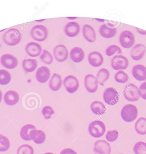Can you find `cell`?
I'll return each instance as SVG.
<instances>
[{
  "label": "cell",
  "instance_id": "cell-1",
  "mask_svg": "<svg viewBox=\"0 0 146 154\" xmlns=\"http://www.w3.org/2000/svg\"><path fill=\"white\" fill-rule=\"evenodd\" d=\"M2 39L8 45L16 46L21 41V34L17 29L11 28L4 33Z\"/></svg>",
  "mask_w": 146,
  "mask_h": 154
},
{
  "label": "cell",
  "instance_id": "cell-2",
  "mask_svg": "<svg viewBox=\"0 0 146 154\" xmlns=\"http://www.w3.org/2000/svg\"><path fill=\"white\" fill-rule=\"evenodd\" d=\"M138 109L136 106L132 104L125 105L122 109L121 116L126 122L134 121L138 117Z\"/></svg>",
  "mask_w": 146,
  "mask_h": 154
},
{
  "label": "cell",
  "instance_id": "cell-3",
  "mask_svg": "<svg viewBox=\"0 0 146 154\" xmlns=\"http://www.w3.org/2000/svg\"><path fill=\"white\" fill-rule=\"evenodd\" d=\"M106 130V127L103 122L100 120L92 122L89 124L88 131L92 137L99 138L103 136Z\"/></svg>",
  "mask_w": 146,
  "mask_h": 154
},
{
  "label": "cell",
  "instance_id": "cell-4",
  "mask_svg": "<svg viewBox=\"0 0 146 154\" xmlns=\"http://www.w3.org/2000/svg\"><path fill=\"white\" fill-rule=\"evenodd\" d=\"M124 98L129 102H135L140 99L138 88L133 83L127 84L123 90Z\"/></svg>",
  "mask_w": 146,
  "mask_h": 154
},
{
  "label": "cell",
  "instance_id": "cell-5",
  "mask_svg": "<svg viewBox=\"0 0 146 154\" xmlns=\"http://www.w3.org/2000/svg\"><path fill=\"white\" fill-rule=\"evenodd\" d=\"M30 35L34 40L38 42H43L47 38L48 31L45 26L36 25L32 28L30 31Z\"/></svg>",
  "mask_w": 146,
  "mask_h": 154
},
{
  "label": "cell",
  "instance_id": "cell-6",
  "mask_svg": "<svg viewBox=\"0 0 146 154\" xmlns=\"http://www.w3.org/2000/svg\"><path fill=\"white\" fill-rule=\"evenodd\" d=\"M119 40L122 47L129 48L134 45L135 41V36L131 31L124 30L120 35Z\"/></svg>",
  "mask_w": 146,
  "mask_h": 154
},
{
  "label": "cell",
  "instance_id": "cell-7",
  "mask_svg": "<svg viewBox=\"0 0 146 154\" xmlns=\"http://www.w3.org/2000/svg\"><path fill=\"white\" fill-rule=\"evenodd\" d=\"M103 99L108 105H115L119 101V93L113 87H109L105 89L104 92Z\"/></svg>",
  "mask_w": 146,
  "mask_h": 154
},
{
  "label": "cell",
  "instance_id": "cell-8",
  "mask_svg": "<svg viewBox=\"0 0 146 154\" xmlns=\"http://www.w3.org/2000/svg\"><path fill=\"white\" fill-rule=\"evenodd\" d=\"M129 64L128 58L122 55L113 57L111 62L112 67L115 70H125L128 67Z\"/></svg>",
  "mask_w": 146,
  "mask_h": 154
},
{
  "label": "cell",
  "instance_id": "cell-9",
  "mask_svg": "<svg viewBox=\"0 0 146 154\" xmlns=\"http://www.w3.org/2000/svg\"><path fill=\"white\" fill-rule=\"evenodd\" d=\"M64 84L67 91L70 93H73L77 91L79 86V82L76 77L69 75L66 77L64 80Z\"/></svg>",
  "mask_w": 146,
  "mask_h": 154
},
{
  "label": "cell",
  "instance_id": "cell-10",
  "mask_svg": "<svg viewBox=\"0 0 146 154\" xmlns=\"http://www.w3.org/2000/svg\"><path fill=\"white\" fill-rule=\"evenodd\" d=\"M93 151L95 154H110V145L106 140H97L95 143Z\"/></svg>",
  "mask_w": 146,
  "mask_h": 154
},
{
  "label": "cell",
  "instance_id": "cell-11",
  "mask_svg": "<svg viewBox=\"0 0 146 154\" xmlns=\"http://www.w3.org/2000/svg\"><path fill=\"white\" fill-rule=\"evenodd\" d=\"M0 62L2 65L7 69H14L18 65L17 58L10 54L3 55L0 58Z\"/></svg>",
  "mask_w": 146,
  "mask_h": 154
},
{
  "label": "cell",
  "instance_id": "cell-12",
  "mask_svg": "<svg viewBox=\"0 0 146 154\" xmlns=\"http://www.w3.org/2000/svg\"><path fill=\"white\" fill-rule=\"evenodd\" d=\"M54 54L55 58L57 62L62 63L64 62L68 57V50L64 45L56 46L54 48Z\"/></svg>",
  "mask_w": 146,
  "mask_h": 154
},
{
  "label": "cell",
  "instance_id": "cell-13",
  "mask_svg": "<svg viewBox=\"0 0 146 154\" xmlns=\"http://www.w3.org/2000/svg\"><path fill=\"white\" fill-rule=\"evenodd\" d=\"M84 84L88 92H95L98 89V84L96 82V77L93 75L88 74L85 76Z\"/></svg>",
  "mask_w": 146,
  "mask_h": 154
},
{
  "label": "cell",
  "instance_id": "cell-14",
  "mask_svg": "<svg viewBox=\"0 0 146 154\" xmlns=\"http://www.w3.org/2000/svg\"><path fill=\"white\" fill-rule=\"evenodd\" d=\"M146 52V48L144 45L142 44H137L132 49L131 57L135 61H139L143 57Z\"/></svg>",
  "mask_w": 146,
  "mask_h": 154
},
{
  "label": "cell",
  "instance_id": "cell-15",
  "mask_svg": "<svg viewBox=\"0 0 146 154\" xmlns=\"http://www.w3.org/2000/svg\"><path fill=\"white\" fill-rule=\"evenodd\" d=\"M132 75L138 81H144L146 80V67L142 64L135 65L132 67Z\"/></svg>",
  "mask_w": 146,
  "mask_h": 154
},
{
  "label": "cell",
  "instance_id": "cell-16",
  "mask_svg": "<svg viewBox=\"0 0 146 154\" xmlns=\"http://www.w3.org/2000/svg\"><path fill=\"white\" fill-rule=\"evenodd\" d=\"M51 72L48 67L42 66L38 69L36 76L37 80L40 83L46 82L50 78Z\"/></svg>",
  "mask_w": 146,
  "mask_h": 154
},
{
  "label": "cell",
  "instance_id": "cell-17",
  "mask_svg": "<svg viewBox=\"0 0 146 154\" xmlns=\"http://www.w3.org/2000/svg\"><path fill=\"white\" fill-rule=\"evenodd\" d=\"M26 52L30 56L36 57L41 54L42 52V47L37 43L30 42L26 46Z\"/></svg>",
  "mask_w": 146,
  "mask_h": 154
},
{
  "label": "cell",
  "instance_id": "cell-18",
  "mask_svg": "<svg viewBox=\"0 0 146 154\" xmlns=\"http://www.w3.org/2000/svg\"><path fill=\"white\" fill-rule=\"evenodd\" d=\"M80 31V26L76 22H69L65 26V33L69 37L76 36L79 34Z\"/></svg>",
  "mask_w": 146,
  "mask_h": 154
},
{
  "label": "cell",
  "instance_id": "cell-19",
  "mask_svg": "<svg viewBox=\"0 0 146 154\" xmlns=\"http://www.w3.org/2000/svg\"><path fill=\"white\" fill-rule=\"evenodd\" d=\"M88 61L91 65L94 67H99L102 65L104 62L102 55L97 51H93L88 56Z\"/></svg>",
  "mask_w": 146,
  "mask_h": 154
},
{
  "label": "cell",
  "instance_id": "cell-20",
  "mask_svg": "<svg viewBox=\"0 0 146 154\" xmlns=\"http://www.w3.org/2000/svg\"><path fill=\"white\" fill-rule=\"evenodd\" d=\"M19 99L18 94L14 91H8L4 94V102L9 106L16 105L18 102Z\"/></svg>",
  "mask_w": 146,
  "mask_h": 154
},
{
  "label": "cell",
  "instance_id": "cell-21",
  "mask_svg": "<svg viewBox=\"0 0 146 154\" xmlns=\"http://www.w3.org/2000/svg\"><path fill=\"white\" fill-rule=\"evenodd\" d=\"M82 33L85 38L88 42L93 43L96 40V33L95 30L90 25L86 24L83 26Z\"/></svg>",
  "mask_w": 146,
  "mask_h": 154
},
{
  "label": "cell",
  "instance_id": "cell-22",
  "mask_svg": "<svg viewBox=\"0 0 146 154\" xmlns=\"http://www.w3.org/2000/svg\"><path fill=\"white\" fill-rule=\"evenodd\" d=\"M70 57L73 62L76 63H81L85 57V53L80 47H74L70 52Z\"/></svg>",
  "mask_w": 146,
  "mask_h": 154
},
{
  "label": "cell",
  "instance_id": "cell-23",
  "mask_svg": "<svg viewBox=\"0 0 146 154\" xmlns=\"http://www.w3.org/2000/svg\"><path fill=\"white\" fill-rule=\"evenodd\" d=\"M100 34L103 37L106 38H110L113 37L117 33V29L116 28H110L104 24L101 26L99 29Z\"/></svg>",
  "mask_w": 146,
  "mask_h": 154
},
{
  "label": "cell",
  "instance_id": "cell-24",
  "mask_svg": "<svg viewBox=\"0 0 146 154\" xmlns=\"http://www.w3.org/2000/svg\"><path fill=\"white\" fill-rule=\"evenodd\" d=\"M30 138L35 143L41 144L45 142L46 135L43 131L35 129L31 131L30 134Z\"/></svg>",
  "mask_w": 146,
  "mask_h": 154
},
{
  "label": "cell",
  "instance_id": "cell-25",
  "mask_svg": "<svg viewBox=\"0 0 146 154\" xmlns=\"http://www.w3.org/2000/svg\"><path fill=\"white\" fill-rule=\"evenodd\" d=\"M62 81L61 75L57 73H54L49 82V87L54 91H58L62 86Z\"/></svg>",
  "mask_w": 146,
  "mask_h": 154
},
{
  "label": "cell",
  "instance_id": "cell-26",
  "mask_svg": "<svg viewBox=\"0 0 146 154\" xmlns=\"http://www.w3.org/2000/svg\"><path fill=\"white\" fill-rule=\"evenodd\" d=\"M36 129V127L32 124H26L21 128L20 131V136L24 140L29 141L31 140L30 134L32 131Z\"/></svg>",
  "mask_w": 146,
  "mask_h": 154
},
{
  "label": "cell",
  "instance_id": "cell-27",
  "mask_svg": "<svg viewBox=\"0 0 146 154\" xmlns=\"http://www.w3.org/2000/svg\"><path fill=\"white\" fill-rule=\"evenodd\" d=\"M37 66V62L34 59H24L22 62L23 69L28 72H32L35 71Z\"/></svg>",
  "mask_w": 146,
  "mask_h": 154
},
{
  "label": "cell",
  "instance_id": "cell-28",
  "mask_svg": "<svg viewBox=\"0 0 146 154\" xmlns=\"http://www.w3.org/2000/svg\"><path fill=\"white\" fill-rule=\"evenodd\" d=\"M109 71L105 68L101 69L97 73L96 80L97 83L102 86L104 85V83L110 78Z\"/></svg>",
  "mask_w": 146,
  "mask_h": 154
},
{
  "label": "cell",
  "instance_id": "cell-29",
  "mask_svg": "<svg viewBox=\"0 0 146 154\" xmlns=\"http://www.w3.org/2000/svg\"><path fill=\"white\" fill-rule=\"evenodd\" d=\"M91 109L94 113L97 115H102L106 111L105 105L99 101L93 102L91 105Z\"/></svg>",
  "mask_w": 146,
  "mask_h": 154
},
{
  "label": "cell",
  "instance_id": "cell-30",
  "mask_svg": "<svg viewBox=\"0 0 146 154\" xmlns=\"http://www.w3.org/2000/svg\"><path fill=\"white\" fill-rule=\"evenodd\" d=\"M135 129L138 134H146V118L141 117L138 119L135 124Z\"/></svg>",
  "mask_w": 146,
  "mask_h": 154
},
{
  "label": "cell",
  "instance_id": "cell-31",
  "mask_svg": "<svg viewBox=\"0 0 146 154\" xmlns=\"http://www.w3.org/2000/svg\"><path fill=\"white\" fill-rule=\"evenodd\" d=\"M11 75L8 71L1 69L0 70V85H6L11 80Z\"/></svg>",
  "mask_w": 146,
  "mask_h": 154
},
{
  "label": "cell",
  "instance_id": "cell-32",
  "mask_svg": "<svg viewBox=\"0 0 146 154\" xmlns=\"http://www.w3.org/2000/svg\"><path fill=\"white\" fill-rule=\"evenodd\" d=\"M10 147L9 140L4 135L0 134V152L8 150Z\"/></svg>",
  "mask_w": 146,
  "mask_h": 154
},
{
  "label": "cell",
  "instance_id": "cell-33",
  "mask_svg": "<svg viewBox=\"0 0 146 154\" xmlns=\"http://www.w3.org/2000/svg\"><path fill=\"white\" fill-rule=\"evenodd\" d=\"M135 154H146V143L143 141L137 142L133 147Z\"/></svg>",
  "mask_w": 146,
  "mask_h": 154
},
{
  "label": "cell",
  "instance_id": "cell-34",
  "mask_svg": "<svg viewBox=\"0 0 146 154\" xmlns=\"http://www.w3.org/2000/svg\"><path fill=\"white\" fill-rule=\"evenodd\" d=\"M114 78L117 82L123 84L128 82L129 78L128 74L120 70L115 74Z\"/></svg>",
  "mask_w": 146,
  "mask_h": 154
},
{
  "label": "cell",
  "instance_id": "cell-35",
  "mask_svg": "<svg viewBox=\"0 0 146 154\" xmlns=\"http://www.w3.org/2000/svg\"><path fill=\"white\" fill-rule=\"evenodd\" d=\"M41 61L48 65L51 64L53 62V57L50 52L48 50L44 49L42 54L40 55Z\"/></svg>",
  "mask_w": 146,
  "mask_h": 154
},
{
  "label": "cell",
  "instance_id": "cell-36",
  "mask_svg": "<svg viewBox=\"0 0 146 154\" xmlns=\"http://www.w3.org/2000/svg\"><path fill=\"white\" fill-rule=\"evenodd\" d=\"M34 153L33 147L28 144L21 145L17 151V154H34Z\"/></svg>",
  "mask_w": 146,
  "mask_h": 154
},
{
  "label": "cell",
  "instance_id": "cell-37",
  "mask_svg": "<svg viewBox=\"0 0 146 154\" xmlns=\"http://www.w3.org/2000/svg\"><path fill=\"white\" fill-rule=\"evenodd\" d=\"M122 50L120 48L116 45H112L106 48L105 50L106 54L108 56H111L114 54H121Z\"/></svg>",
  "mask_w": 146,
  "mask_h": 154
},
{
  "label": "cell",
  "instance_id": "cell-38",
  "mask_svg": "<svg viewBox=\"0 0 146 154\" xmlns=\"http://www.w3.org/2000/svg\"><path fill=\"white\" fill-rule=\"evenodd\" d=\"M42 113L46 119H49L54 113L53 108L50 106H45L43 108Z\"/></svg>",
  "mask_w": 146,
  "mask_h": 154
},
{
  "label": "cell",
  "instance_id": "cell-39",
  "mask_svg": "<svg viewBox=\"0 0 146 154\" xmlns=\"http://www.w3.org/2000/svg\"><path fill=\"white\" fill-rule=\"evenodd\" d=\"M119 133L117 130L109 131L106 133V139L110 142H114L118 139Z\"/></svg>",
  "mask_w": 146,
  "mask_h": 154
},
{
  "label": "cell",
  "instance_id": "cell-40",
  "mask_svg": "<svg viewBox=\"0 0 146 154\" xmlns=\"http://www.w3.org/2000/svg\"><path fill=\"white\" fill-rule=\"evenodd\" d=\"M140 97L146 100V82L141 84L138 88Z\"/></svg>",
  "mask_w": 146,
  "mask_h": 154
},
{
  "label": "cell",
  "instance_id": "cell-41",
  "mask_svg": "<svg viewBox=\"0 0 146 154\" xmlns=\"http://www.w3.org/2000/svg\"><path fill=\"white\" fill-rule=\"evenodd\" d=\"M60 154H77V153L72 149L67 148L63 149Z\"/></svg>",
  "mask_w": 146,
  "mask_h": 154
},
{
  "label": "cell",
  "instance_id": "cell-42",
  "mask_svg": "<svg viewBox=\"0 0 146 154\" xmlns=\"http://www.w3.org/2000/svg\"><path fill=\"white\" fill-rule=\"evenodd\" d=\"M136 29L137 32H138L139 34H141V35H146V30H143V29H141L137 27H136Z\"/></svg>",
  "mask_w": 146,
  "mask_h": 154
},
{
  "label": "cell",
  "instance_id": "cell-43",
  "mask_svg": "<svg viewBox=\"0 0 146 154\" xmlns=\"http://www.w3.org/2000/svg\"><path fill=\"white\" fill-rule=\"evenodd\" d=\"M2 98V91L0 90V103L1 102Z\"/></svg>",
  "mask_w": 146,
  "mask_h": 154
},
{
  "label": "cell",
  "instance_id": "cell-44",
  "mask_svg": "<svg viewBox=\"0 0 146 154\" xmlns=\"http://www.w3.org/2000/svg\"><path fill=\"white\" fill-rule=\"evenodd\" d=\"M97 21H99L100 22H104V20L103 19H95Z\"/></svg>",
  "mask_w": 146,
  "mask_h": 154
},
{
  "label": "cell",
  "instance_id": "cell-45",
  "mask_svg": "<svg viewBox=\"0 0 146 154\" xmlns=\"http://www.w3.org/2000/svg\"><path fill=\"white\" fill-rule=\"evenodd\" d=\"M67 18L69 19L70 20H73V19H75L77 18V17H67Z\"/></svg>",
  "mask_w": 146,
  "mask_h": 154
},
{
  "label": "cell",
  "instance_id": "cell-46",
  "mask_svg": "<svg viewBox=\"0 0 146 154\" xmlns=\"http://www.w3.org/2000/svg\"><path fill=\"white\" fill-rule=\"evenodd\" d=\"M45 154H54L53 153H51V152H48V153H45Z\"/></svg>",
  "mask_w": 146,
  "mask_h": 154
},
{
  "label": "cell",
  "instance_id": "cell-47",
  "mask_svg": "<svg viewBox=\"0 0 146 154\" xmlns=\"http://www.w3.org/2000/svg\"><path fill=\"white\" fill-rule=\"evenodd\" d=\"M44 20H37V21H44Z\"/></svg>",
  "mask_w": 146,
  "mask_h": 154
},
{
  "label": "cell",
  "instance_id": "cell-48",
  "mask_svg": "<svg viewBox=\"0 0 146 154\" xmlns=\"http://www.w3.org/2000/svg\"></svg>",
  "mask_w": 146,
  "mask_h": 154
}]
</instances>
